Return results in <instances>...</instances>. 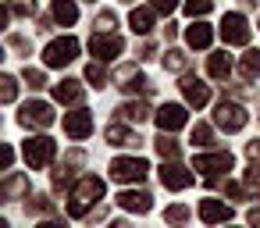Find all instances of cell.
<instances>
[{
	"label": "cell",
	"instance_id": "cell-1",
	"mask_svg": "<svg viewBox=\"0 0 260 228\" xmlns=\"http://www.w3.org/2000/svg\"><path fill=\"white\" fill-rule=\"evenodd\" d=\"M104 200V178H96V175H82L79 182H75V189H72V200H68V214L72 217H82L93 203H100Z\"/></svg>",
	"mask_w": 260,
	"mask_h": 228
},
{
	"label": "cell",
	"instance_id": "cell-2",
	"mask_svg": "<svg viewBox=\"0 0 260 228\" xmlns=\"http://www.w3.org/2000/svg\"><path fill=\"white\" fill-rule=\"evenodd\" d=\"M75 57H79V40H75V36L50 40V43H47V50H43V61H47V68H68Z\"/></svg>",
	"mask_w": 260,
	"mask_h": 228
},
{
	"label": "cell",
	"instance_id": "cell-3",
	"mask_svg": "<svg viewBox=\"0 0 260 228\" xmlns=\"http://www.w3.org/2000/svg\"><path fill=\"white\" fill-rule=\"evenodd\" d=\"M246 121H249V114H246V107H242V104L221 100V104L214 107V125H217L221 132H242V128H246Z\"/></svg>",
	"mask_w": 260,
	"mask_h": 228
},
{
	"label": "cell",
	"instance_id": "cell-4",
	"mask_svg": "<svg viewBox=\"0 0 260 228\" xmlns=\"http://www.w3.org/2000/svg\"><path fill=\"white\" fill-rule=\"evenodd\" d=\"M54 157H57V143H54L50 136H36V139L25 143V164H29L32 171H43Z\"/></svg>",
	"mask_w": 260,
	"mask_h": 228
},
{
	"label": "cell",
	"instance_id": "cell-5",
	"mask_svg": "<svg viewBox=\"0 0 260 228\" xmlns=\"http://www.w3.org/2000/svg\"><path fill=\"white\" fill-rule=\"evenodd\" d=\"M232 164H235V160H232V153H224V150H221V153H196V160H192V168H196L210 185L217 182V175L232 171Z\"/></svg>",
	"mask_w": 260,
	"mask_h": 228
},
{
	"label": "cell",
	"instance_id": "cell-6",
	"mask_svg": "<svg viewBox=\"0 0 260 228\" xmlns=\"http://www.w3.org/2000/svg\"><path fill=\"white\" fill-rule=\"evenodd\" d=\"M18 125L22 128H50L54 125V107L43 104V100H29L18 114Z\"/></svg>",
	"mask_w": 260,
	"mask_h": 228
},
{
	"label": "cell",
	"instance_id": "cell-7",
	"mask_svg": "<svg viewBox=\"0 0 260 228\" xmlns=\"http://www.w3.org/2000/svg\"><path fill=\"white\" fill-rule=\"evenodd\" d=\"M146 171H150V164L143 157H114V164H111L114 182H143Z\"/></svg>",
	"mask_w": 260,
	"mask_h": 228
},
{
	"label": "cell",
	"instance_id": "cell-8",
	"mask_svg": "<svg viewBox=\"0 0 260 228\" xmlns=\"http://www.w3.org/2000/svg\"><path fill=\"white\" fill-rule=\"evenodd\" d=\"M121 50H125V40H121L118 32H96V36L89 40V54H93L96 61H114Z\"/></svg>",
	"mask_w": 260,
	"mask_h": 228
},
{
	"label": "cell",
	"instance_id": "cell-9",
	"mask_svg": "<svg viewBox=\"0 0 260 228\" xmlns=\"http://www.w3.org/2000/svg\"><path fill=\"white\" fill-rule=\"evenodd\" d=\"M221 40L228 43V47H246L249 43V25H246V18L242 15H224L221 18Z\"/></svg>",
	"mask_w": 260,
	"mask_h": 228
},
{
	"label": "cell",
	"instance_id": "cell-10",
	"mask_svg": "<svg viewBox=\"0 0 260 228\" xmlns=\"http://www.w3.org/2000/svg\"><path fill=\"white\" fill-rule=\"evenodd\" d=\"M160 182H164V189L182 192V189H189V185H192V171H189V168H182L178 160H164V164H160Z\"/></svg>",
	"mask_w": 260,
	"mask_h": 228
},
{
	"label": "cell",
	"instance_id": "cell-11",
	"mask_svg": "<svg viewBox=\"0 0 260 228\" xmlns=\"http://www.w3.org/2000/svg\"><path fill=\"white\" fill-rule=\"evenodd\" d=\"M178 89H182V96H185V104H189V107H196V111L210 104V86H207L203 79H196V75H185Z\"/></svg>",
	"mask_w": 260,
	"mask_h": 228
},
{
	"label": "cell",
	"instance_id": "cell-12",
	"mask_svg": "<svg viewBox=\"0 0 260 228\" xmlns=\"http://www.w3.org/2000/svg\"><path fill=\"white\" fill-rule=\"evenodd\" d=\"M114 203H118L121 210H132V214H146V210H153V196H150L146 189H125V192L114 196Z\"/></svg>",
	"mask_w": 260,
	"mask_h": 228
},
{
	"label": "cell",
	"instance_id": "cell-13",
	"mask_svg": "<svg viewBox=\"0 0 260 228\" xmlns=\"http://www.w3.org/2000/svg\"><path fill=\"white\" fill-rule=\"evenodd\" d=\"M64 132L72 136V139H86L89 132H93V114L86 111V107H79V111H72V114H64Z\"/></svg>",
	"mask_w": 260,
	"mask_h": 228
},
{
	"label": "cell",
	"instance_id": "cell-14",
	"mask_svg": "<svg viewBox=\"0 0 260 228\" xmlns=\"http://www.w3.org/2000/svg\"><path fill=\"white\" fill-rule=\"evenodd\" d=\"M185 121H189V114H185L182 104H164V107L157 111V125H160V132H178Z\"/></svg>",
	"mask_w": 260,
	"mask_h": 228
},
{
	"label": "cell",
	"instance_id": "cell-15",
	"mask_svg": "<svg viewBox=\"0 0 260 228\" xmlns=\"http://www.w3.org/2000/svg\"><path fill=\"white\" fill-rule=\"evenodd\" d=\"M232 217V207L221 203V200H200V221L203 224H221Z\"/></svg>",
	"mask_w": 260,
	"mask_h": 228
},
{
	"label": "cell",
	"instance_id": "cell-16",
	"mask_svg": "<svg viewBox=\"0 0 260 228\" xmlns=\"http://www.w3.org/2000/svg\"><path fill=\"white\" fill-rule=\"evenodd\" d=\"M210 40H214V29H210L207 22H192V25L185 29V43H189L192 50H207Z\"/></svg>",
	"mask_w": 260,
	"mask_h": 228
},
{
	"label": "cell",
	"instance_id": "cell-17",
	"mask_svg": "<svg viewBox=\"0 0 260 228\" xmlns=\"http://www.w3.org/2000/svg\"><path fill=\"white\" fill-rule=\"evenodd\" d=\"M54 100H57V104H68V107L79 104V100H82V82H79V79L57 82V86H54Z\"/></svg>",
	"mask_w": 260,
	"mask_h": 228
},
{
	"label": "cell",
	"instance_id": "cell-18",
	"mask_svg": "<svg viewBox=\"0 0 260 228\" xmlns=\"http://www.w3.org/2000/svg\"><path fill=\"white\" fill-rule=\"evenodd\" d=\"M50 15H54V22L57 25H75L79 22V8H75V0H54L50 4Z\"/></svg>",
	"mask_w": 260,
	"mask_h": 228
},
{
	"label": "cell",
	"instance_id": "cell-19",
	"mask_svg": "<svg viewBox=\"0 0 260 228\" xmlns=\"http://www.w3.org/2000/svg\"><path fill=\"white\" fill-rule=\"evenodd\" d=\"M118 79L125 82V86H118V89H125V93H146V96L153 93V86L146 82V75H139L136 68H125V72H121Z\"/></svg>",
	"mask_w": 260,
	"mask_h": 228
},
{
	"label": "cell",
	"instance_id": "cell-20",
	"mask_svg": "<svg viewBox=\"0 0 260 228\" xmlns=\"http://www.w3.org/2000/svg\"><path fill=\"white\" fill-rule=\"evenodd\" d=\"M104 136H107V143H111V146H139V136H136V132H128L121 121H111Z\"/></svg>",
	"mask_w": 260,
	"mask_h": 228
},
{
	"label": "cell",
	"instance_id": "cell-21",
	"mask_svg": "<svg viewBox=\"0 0 260 228\" xmlns=\"http://www.w3.org/2000/svg\"><path fill=\"white\" fill-rule=\"evenodd\" d=\"M207 75H210V79H217V82H221V79H228V75H232V57H228L224 50L210 54V57H207Z\"/></svg>",
	"mask_w": 260,
	"mask_h": 228
},
{
	"label": "cell",
	"instance_id": "cell-22",
	"mask_svg": "<svg viewBox=\"0 0 260 228\" xmlns=\"http://www.w3.org/2000/svg\"><path fill=\"white\" fill-rule=\"evenodd\" d=\"M128 25H132V32L150 36V32H153V8H136V11L128 15Z\"/></svg>",
	"mask_w": 260,
	"mask_h": 228
},
{
	"label": "cell",
	"instance_id": "cell-23",
	"mask_svg": "<svg viewBox=\"0 0 260 228\" xmlns=\"http://www.w3.org/2000/svg\"><path fill=\"white\" fill-rule=\"evenodd\" d=\"M118 118H125V121L139 125V121H146V118H150V104H143V100H136V104H125V107L118 111Z\"/></svg>",
	"mask_w": 260,
	"mask_h": 228
},
{
	"label": "cell",
	"instance_id": "cell-24",
	"mask_svg": "<svg viewBox=\"0 0 260 228\" xmlns=\"http://www.w3.org/2000/svg\"><path fill=\"white\" fill-rule=\"evenodd\" d=\"M22 192H29V178H25V175H8V178H4V196L15 200V196H22Z\"/></svg>",
	"mask_w": 260,
	"mask_h": 228
},
{
	"label": "cell",
	"instance_id": "cell-25",
	"mask_svg": "<svg viewBox=\"0 0 260 228\" xmlns=\"http://www.w3.org/2000/svg\"><path fill=\"white\" fill-rule=\"evenodd\" d=\"M239 72H242V79H256L260 75V50H246V57L239 61Z\"/></svg>",
	"mask_w": 260,
	"mask_h": 228
},
{
	"label": "cell",
	"instance_id": "cell-26",
	"mask_svg": "<svg viewBox=\"0 0 260 228\" xmlns=\"http://www.w3.org/2000/svg\"><path fill=\"white\" fill-rule=\"evenodd\" d=\"M192 143H196V150H207V146H214V128H210L207 121L192 125Z\"/></svg>",
	"mask_w": 260,
	"mask_h": 228
},
{
	"label": "cell",
	"instance_id": "cell-27",
	"mask_svg": "<svg viewBox=\"0 0 260 228\" xmlns=\"http://www.w3.org/2000/svg\"><path fill=\"white\" fill-rule=\"evenodd\" d=\"M157 153L164 157V160H178V153H182V146L171 139V136H160L157 139Z\"/></svg>",
	"mask_w": 260,
	"mask_h": 228
},
{
	"label": "cell",
	"instance_id": "cell-28",
	"mask_svg": "<svg viewBox=\"0 0 260 228\" xmlns=\"http://www.w3.org/2000/svg\"><path fill=\"white\" fill-rule=\"evenodd\" d=\"M164 68H168V72H185V68H189V57H185L182 50H168V54H164Z\"/></svg>",
	"mask_w": 260,
	"mask_h": 228
},
{
	"label": "cell",
	"instance_id": "cell-29",
	"mask_svg": "<svg viewBox=\"0 0 260 228\" xmlns=\"http://www.w3.org/2000/svg\"><path fill=\"white\" fill-rule=\"evenodd\" d=\"M164 221H168V224H175V228H182V224L189 221V207H182V203L168 207V210H164Z\"/></svg>",
	"mask_w": 260,
	"mask_h": 228
},
{
	"label": "cell",
	"instance_id": "cell-30",
	"mask_svg": "<svg viewBox=\"0 0 260 228\" xmlns=\"http://www.w3.org/2000/svg\"><path fill=\"white\" fill-rule=\"evenodd\" d=\"M210 8H214V0H189V4H185V15L203 22V18L210 15Z\"/></svg>",
	"mask_w": 260,
	"mask_h": 228
},
{
	"label": "cell",
	"instance_id": "cell-31",
	"mask_svg": "<svg viewBox=\"0 0 260 228\" xmlns=\"http://www.w3.org/2000/svg\"><path fill=\"white\" fill-rule=\"evenodd\" d=\"M86 79L96 86V89H104L107 86V72H104V64L96 61V64H86Z\"/></svg>",
	"mask_w": 260,
	"mask_h": 228
},
{
	"label": "cell",
	"instance_id": "cell-32",
	"mask_svg": "<svg viewBox=\"0 0 260 228\" xmlns=\"http://www.w3.org/2000/svg\"><path fill=\"white\" fill-rule=\"evenodd\" d=\"M8 11H11V15H22V18H29V15L36 11V0H8Z\"/></svg>",
	"mask_w": 260,
	"mask_h": 228
},
{
	"label": "cell",
	"instance_id": "cell-33",
	"mask_svg": "<svg viewBox=\"0 0 260 228\" xmlns=\"http://www.w3.org/2000/svg\"><path fill=\"white\" fill-rule=\"evenodd\" d=\"M15 96H18V86H15V79H11V75H4V79H0V100L11 104Z\"/></svg>",
	"mask_w": 260,
	"mask_h": 228
},
{
	"label": "cell",
	"instance_id": "cell-34",
	"mask_svg": "<svg viewBox=\"0 0 260 228\" xmlns=\"http://www.w3.org/2000/svg\"><path fill=\"white\" fill-rule=\"evenodd\" d=\"M96 29H100V32H114V29H118V18H114V11H104V15L96 18Z\"/></svg>",
	"mask_w": 260,
	"mask_h": 228
},
{
	"label": "cell",
	"instance_id": "cell-35",
	"mask_svg": "<svg viewBox=\"0 0 260 228\" xmlns=\"http://www.w3.org/2000/svg\"><path fill=\"white\" fill-rule=\"evenodd\" d=\"M25 82H29V89H43L47 86V75L36 72V68H25Z\"/></svg>",
	"mask_w": 260,
	"mask_h": 228
},
{
	"label": "cell",
	"instance_id": "cell-36",
	"mask_svg": "<svg viewBox=\"0 0 260 228\" xmlns=\"http://www.w3.org/2000/svg\"><path fill=\"white\" fill-rule=\"evenodd\" d=\"M29 210H32V214H47V210H50V200H47V196H36V200L29 203Z\"/></svg>",
	"mask_w": 260,
	"mask_h": 228
},
{
	"label": "cell",
	"instance_id": "cell-37",
	"mask_svg": "<svg viewBox=\"0 0 260 228\" xmlns=\"http://www.w3.org/2000/svg\"><path fill=\"white\" fill-rule=\"evenodd\" d=\"M150 8L160 11V15H171L175 11V0H150Z\"/></svg>",
	"mask_w": 260,
	"mask_h": 228
},
{
	"label": "cell",
	"instance_id": "cell-38",
	"mask_svg": "<svg viewBox=\"0 0 260 228\" xmlns=\"http://www.w3.org/2000/svg\"><path fill=\"white\" fill-rule=\"evenodd\" d=\"M246 185L256 189V196H260V168H249V171H246Z\"/></svg>",
	"mask_w": 260,
	"mask_h": 228
},
{
	"label": "cell",
	"instance_id": "cell-39",
	"mask_svg": "<svg viewBox=\"0 0 260 228\" xmlns=\"http://www.w3.org/2000/svg\"><path fill=\"white\" fill-rule=\"evenodd\" d=\"M228 196H235V200H242V196H246V189H242L239 182H228Z\"/></svg>",
	"mask_w": 260,
	"mask_h": 228
},
{
	"label": "cell",
	"instance_id": "cell-40",
	"mask_svg": "<svg viewBox=\"0 0 260 228\" xmlns=\"http://www.w3.org/2000/svg\"><path fill=\"white\" fill-rule=\"evenodd\" d=\"M246 153H249V160H256V164H260V143H256V139L246 146Z\"/></svg>",
	"mask_w": 260,
	"mask_h": 228
},
{
	"label": "cell",
	"instance_id": "cell-41",
	"mask_svg": "<svg viewBox=\"0 0 260 228\" xmlns=\"http://www.w3.org/2000/svg\"><path fill=\"white\" fill-rule=\"evenodd\" d=\"M11 164H15V150L4 146V171H11Z\"/></svg>",
	"mask_w": 260,
	"mask_h": 228
},
{
	"label": "cell",
	"instance_id": "cell-42",
	"mask_svg": "<svg viewBox=\"0 0 260 228\" xmlns=\"http://www.w3.org/2000/svg\"><path fill=\"white\" fill-rule=\"evenodd\" d=\"M249 228H260V207L249 210Z\"/></svg>",
	"mask_w": 260,
	"mask_h": 228
},
{
	"label": "cell",
	"instance_id": "cell-43",
	"mask_svg": "<svg viewBox=\"0 0 260 228\" xmlns=\"http://www.w3.org/2000/svg\"><path fill=\"white\" fill-rule=\"evenodd\" d=\"M36 228H68V224H64V221H40Z\"/></svg>",
	"mask_w": 260,
	"mask_h": 228
},
{
	"label": "cell",
	"instance_id": "cell-44",
	"mask_svg": "<svg viewBox=\"0 0 260 228\" xmlns=\"http://www.w3.org/2000/svg\"><path fill=\"white\" fill-rule=\"evenodd\" d=\"M111 228H132V224H128V221H114Z\"/></svg>",
	"mask_w": 260,
	"mask_h": 228
},
{
	"label": "cell",
	"instance_id": "cell-45",
	"mask_svg": "<svg viewBox=\"0 0 260 228\" xmlns=\"http://www.w3.org/2000/svg\"><path fill=\"white\" fill-rule=\"evenodd\" d=\"M86 4H89V0H86Z\"/></svg>",
	"mask_w": 260,
	"mask_h": 228
}]
</instances>
